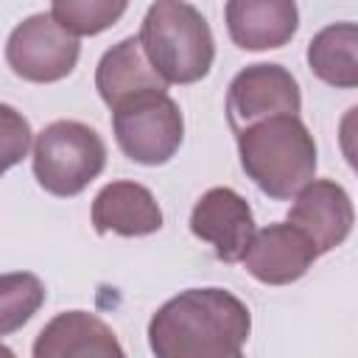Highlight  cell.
Instances as JSON below:
<instances>
[{
    "instance_id": "cell-1",
    "label": "cell",
    "mask_w": 358,
    "mask_h": 358,
    "mask_svg": "<svg viewBox=\"0 0 358 358\" xmlns=\"http://www.w3.org/2000/svg\"><path fill=\"white\" fill-rule=\"evenodd\" d=\"M252 330L249 308L224 288H187L148 322L157 358H238Z\"/></svg>"
},
{
    "instance_id": "cell-2",
    "label": "cell",
    "mask_w": 358,
    "mask_h": 358,
    "mask_svg": "<svg viewBox=\"0 0 358 358\" xmlns=\"http://www.w3.org/2000/svg\"><path fill=\"white\" fill-rule=\"evenodd\" d=\"M241 168L268 199L296 196L316 173V143L299 117L280 115L238 134Z\"/></svg>"
},
{
    "instance_id": "cell-3",
    "label": "cell",
    "mask_w": 358,
    "mask_h": 358,
    "mask_svg": "<svg viewBox=\"0 0 358 358\" xmlns=\"http://www.w3.org/2000/svg\"><path fill=\"white\" fill-rule=\"evenodd\" d=\"M137 42L165 84H196L210 73L215 59L213 31L204 14L182 0L151 3Z\"/></svg>"
},
{
    "instance_id": "cell-4",
    "label": "cell",
    "mask_w": 358,
    "mask_h": 358,
    "mask_svg": "<svg viewBox=\"0 0 358 358\" xmlns=\"http://www.w3.org/2000/svg\"><path fill=\"white\" fill-rule=\"evenodd\" d=\"M106 165L101 134L78 120H53L36 134L34 176L42 190L59 199L78 196Z\"/></svg>"
},
{
    "instance_id": "cell-5",
    "label": "cell",
    "mask_w": 358,
    "mask_h": 358,
    "mask_svg": "<svg viewBox=\"0 0 358 358\" xmlns=\"http://www.w3.org/2000/svg\"><path fill=\"white\" fill-rule=\"evenodd\" d=\"M112 129L120 151L137 165H165L182 145L185 117L165 92H143L112 109Z\"/></svg>"
},
{
    "instance_id": "cell-6",
    "label": "cell",
    "mask_w": 358,
    "mask_h": 358,
    "mask_svg": "<svg viewBox=\"0 0 358 358\" xmlns=\"http://www.w3.org/2000/svg\"><path fill=\"white\" fill-rule=\"evenodd\" d=\"M81 45L67 34L50 11L25 17L6 42V62L14 76L34 84H53L76 70Z\"/></svg>"
},
{
    "instance_id": "cell-7",
    "label": "cell",
    "mask_w": 358,
    "mask_h": 358,
    "mask_svg": "<svg viewBox=\"0 0 358 358\" xmlns=\"http://www.w3.org/2000/svg\"><path fill=\"white\" fill-rule=\"evenodd\" d=\"M299 84L282 64H249L227 90V117L235 134L268 117H299Z\"/></svg>"
},
{
    "instance_id": "cell-8",
    "label": "cell",
    "mask_w": 358,
    "mask_h": 358,
    "mask_svg": "<svg viewBox=\"0 0 358 358\" xmlns=\"http://www.w3.org/2000/svg\"><path fill=\"white\" fill-rule=\"evenodd\" d=\"M190 232L207 241L218 260L238 263L255 235V215L232 187H210L190 213Z\"/></svg>"
},
{
    "instance_id": "cell-9",
    "label": "cell",
    "mask_w": 358,
    "mask_h": 358,
    "mask_svg": "<svg viewBox=\"0 0 358 358\" xmlns=\"http://www.w3.org/2000/svg\"><path fill=\"white\" fill-rule=\"evenodd\" d=\"M352 201L341 185L333 179H313L308 182L291 210H288V224L296 227L316 249V255H324L347 241L352 232Z\"/></svg>"
},
{
    "instance_id": "cell-10",
    "label": "cell",
    "mask_w": 358,
    "mask_h": 358,
    "mask_svg": "<svg viewBox=\"0 0 358 358\" xmlns=\"http://www.w3.org/2000/svg\"><path fill=\"white\" fill-rule=\"evenodd\" d=\"M316 257L319 255L313 243L285 221V224H268L263 229H255L241 263L257 282L288 285L305 277Z\"/></svg>"
},
{
    "instance_id": "cell-11",
    "label": "cell",
    "mask_w": 358,
    "mask_h": 358,
    "mask_svg": "<svg viewBox=\"0 0 358 358\" xmlns=\"http://www.w3.org/2000/svg\"><path fill=\"white\" fill-rule=\"evenodd\" d=\"M31 358H126V352L103 319L64 310L39 330Z\"/></svg>"
},
{
    "instance_id": "cell-12",
    "label": "cell",
    "mask_w": 358,
    "mask_h": 358,
    "mask_svg": "<svg viewBox=\"0 0 358 358\" xmlns=\"http://www.w3.org/2000/svg\"><path fill=\"white\" fill-rule=\"evenodd\" d=\"M224 17L232 42L243 50L282 48L299 28V11L291 0H232Z\"/></svg>"
},
{
    "instance_id": "cell-13",
    "label": "cell",
    "mask_w": 358,
    "mask_h": 358,
    "mask_svg": "<svg viewBox=\"0 0 358 358\" xmlns=\"http://www.w3.org/2000/svg\"><path fill=\"white\" fill-rule=\"evenodd\" d=\"M92 227L98 235L140 238L162 227V210L148 187L137 182H109L92 201Z\"/></svg>"
},
{
    "instance_id": "cell-14",
    "label": "cell",
    "mask_w": 358,
    "mask_h": 358,
    "mask_svg": "<svg viewBox=\"0 0 358 358\" xmlns=\"http://www.w3.org/2000/svg\"><path fill=\"white\" fill-rule=\"evenodd\" d=\"M165 87L168 84L148 64L137 36H126L115 48H109L101 56L98 70H95V90L109 109H115L117 103H123L134 95L157 92Z\"/></svg>"
},
{
    "instance_id": "cell-15",
    "label": "cell",
    "mask_w": 358,
    "mask_h": 358,
    "mask_svg": "<svg viewBox=\"0 0 358 358\" xmlns=\"http://www.w3.org/2000/svg\"><path fill=\"white\" fill-rule=\"evenodd\" d=\"M358 28L355 22H336L322 28L308 45V67L330 87H358Z\"/></svg>"
},
{
    "instance_id": "cell-16",
    "label": "cell",
    "mask_w": 358,
    "mask_h": 358,
    "mask_svg": "<svg viewBox=\"0 0 358 358\" xmlns=\"http://www.w3.org/2000/svg\"><path fill=\"white\" fill-rule=\"evenodd\" d=\"M45 302V285L31 271L0 274V336L17 333Z\"/></svg>"
},
{
    "instance_id": "cell-17",
    "label": "cell",
    "mask_w": 358,
    "mask_h": 358,
    "mask_svg": "<svg viewBox=\"0 0 358 358\" xmlns=\"http://www.w3.org/2000/svg\"><path fill=\"white\" fill-rule=\"evenodd\" d=\"M126 8L129 6L123 0H56L50 6V17L78 39L112 28L126 14Z\"/></svg>"
},
{
    "instance_id": "cell-18",
    "label": "cell",
    "mask_w": 358,
    "mask_h": 358,
    "mask_svg": "<svg viewBox=\"0 0 358 358\" xmlns=\"http://www.w3.org/2000/svg\"><path fill=\"white\" fill-rule=\"evenodd\" d=\"M31 123L22 112L8 103H0V176L22 162L31 148Z\"/></svg>"
},
{
    "instance_id": "cell-19",
    "label": "cell",
    "mask_w": 358,
    "mask_h": 358,
    "mask_svg": "<svg viewBox=\"0 0 358 358\" xmlns=\"http://www.w3.org/2000/svg\"><path fill=\"white\" fill-rule=\"evenodd\" d=\"M0 358H17V355H14V352H11L6 344H0Z\"/></svg>"
},
{
    "instance_id": "cell-20",
    "label": "cell",
    "mask_w": 358,
    "mask_h": 358,
    "mask_svg": "<svg viewBox=\"0 0 358 358\" xmlns=\"http://www.w3.org/2000/svg\"><path fill=\"white\" fill-rule=\"evenodd\" d=\"M238 358H243V355H238Z\"/></svg>"
}]
</instances>
